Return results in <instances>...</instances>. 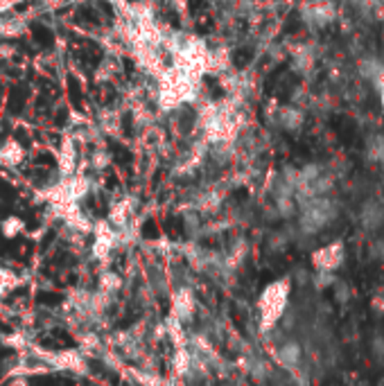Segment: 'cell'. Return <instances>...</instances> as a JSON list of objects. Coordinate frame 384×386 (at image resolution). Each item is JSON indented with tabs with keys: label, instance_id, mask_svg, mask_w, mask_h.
Here are the masks:
<instances>
[{
	"label": "cell",
	"instance_id": "1",
	"mask_svg": "<svg viewBox=\"0 0 384 386\" xmlns=\"http://www.w3.org/2000/svg\"><path fill=\"white\" fill-rule=\"evenodd\" d=\"M290 294H292V280L290 278L274 280L263 290V294H260L258 303H256L258 326H260V332L263 334L276 330L280 326V321L285 319L287 307H290Z\"/></svg>",
	"mask_w": 384,
	"mask_h": 386
},
{
	"label": "cell",
	"instance_id": "2",
	"mask_svg": "<svg viewBox=\"0 0 384 386\" xmlns=\"http://www.w3.org/2000/svg\"><path fill=\"white\" fill-rule=\"evenodd\" d=\"M339 208L337 204L328 197H314L305 199L301 204V217H299V228L303 235H317L324 231L328 224L337 219Z\"/></svg>",
	"mask_w": 384,
	"mask_h": 386
},
{
	"label": "cell",
	"instance_id": "3",
	"mask_svg": "<svg viewBox=\"0 0 384 386\" xmlns=\"http://www.w3.org/2000/svg\"><path fill=\"white\" fill-rule=\"evenodd\" d=\"M197 309H199V303H197V296H194L190 285H185V287H177L175 294H172V298H170V319L183 323V326H188V323L194 321Z\"/></svg>",
	"mask_w": 384,
	"mask_h": 386
},
{
	"label": "cell",
	"instance_id": "4",
	"mask_svg": "<svg viewBox=\"0 0 384 386\" xmlns=\"http://www.w3.org/2000/svg\"><path fill=\"white\" fill-rule=\"evenodd\" d=\"M344 263H346V246L339 240L319 246L317 251L312 253V267H314V271L334 273Z\"/></svg>",
	"mask_w": 384,
	"mask_h": 386
},
{
	"label": "cell",
	"instance_id": "5",
	"mask_svg": "<svg viewBox=\"0 0 384 386\" xmlns=\"http://www.w3.org/2000/svg\"><path fill=\"white\" fill-rule=\"evenodd\" d=\"M271 355H274L278 368L285 373H296L303 366V348L294 339L285 337L278 346L271 348Z\"/></svg>",
	"mask_w": 384,
	"mask_h": 386
},
{
	"label": "cell",
	"instance_id": "6",
	"mask_svg": "<svg viewBox=\"0 0 384 386\" xmlns=\"http://www.w3.org/2000/svg\"><path fill=\"white\" fill-rule=\"evenodd\" d=\"M334 16H337V9H334L332 3H312L303 7V18L309 23V25H317V28H324L328 25Z\"/></svg>",
	"mask_w": 384,
	"mask_h": 386
},
{
	"label": "cell",
	"instance_id": "7",
	"mask_svg": "<svg viewBox=\"0 0 384 386\" xmlns=\"http://www.w3.org/2000/svg\"><path fill=\"white\" fill-rule=\"evenodd\" d=\"M359 221H362V228L366 231H378L384 221V206L378 199H368V202L359 210Z\"/></svg>",
	"mask_w": 384,
	"mask_h": 386
},
{
	"label": "cell",
	"instance_id": "8",
	"mask_svg": "<svg viewBox=\"0 0 384 386\" xmlns=\"http://www.w3.org/2000/svg\"><path fill=\"white\" fill-rule=\"evenodd\" d=\"M50 364L61 368V370H75V373H84L86 370V362L84 357L75 351L70 353H57L55 357H50Z\"/></svg>",
	"mask_w": 384,
	"mask_h": 386
},
{
	"label": "cell",
	"instance_id": "9",
	"mask_svg": "<svg viewBox=\"0 0 384 386\" xmlns=\"http://www.w3.org/2000/svg\"><path fill=\"white\" fill-rule=\"evenodd\" d=\"M280 124L287 131H296L303 124V114H301V111L292 109V106H285L280 111Z\"/></svg>",
	"mask_w": 384,
	"mask_h": 386
},
{
	"label": "cell",
	"instance_id": "10",
	"mask_svg": "<svg viewBox=\"0 0 384 386\" xmlns=\"http://www.w3.org/2000/svg\"><path fill=\"white\" fill-rule=\"evenodd\" d=\"M120 287H122V280H120L118 273L106 271L104 276H102V280H100V292H102L104 296H114Z\"/></svg>",
	"mask_w": 384,
	"mask_h": 386
},
{
	"label": "cell",
	"instance_id": "11",
	"mask_svg": "<svg viewBox=\"0 0 384 386\" xmlns=\"http://www.w3.org/2000/svg\"><path fill=\"white\" fill-rule=\"evenodd\" d=\"M366 156L371 160H375V163H382V160H384V138H382V136H373V138L368 140Z\"/></svg>",
	"mask_w": 384,
	"mask_h": 386
},
{
	"label": "cell",
	"instance_id": "12",
	"mask_svg": "<svg viewBox=\"0 0 384 386\" xmlns=\"http://www.w3.org/2000/svg\"><path fill=\"white\" fill-rule=\"evenodd\" d=\"M332 290H334V298H337L339 303H346L351 298V290H349V285H346L344 280H334Z\"/></svg>",
	"mask_w": 384,
	"mask_h": 386
},
{
	"label": "cell",
	"instance_id": "13",
	"mask_svg": "<svg viewBox=\"0 0 384 386\" xmlns=\"http://www.w3.org/2000/svg\"><path fill=\"white\" fill-rule=\"evenodd\" d=\"M371 353H373V357L378 359V362H384V337H382V334H378V337L373 339V343H371Z\"/></svg>",
	"mask_w": 384,
	"mask_h": 386
},
{
	"label": "cell",
	"instance_id": "14",
	"mask_svg": "<svg viewBox=\"0 0 384 386\" xmlns=\"http://www.w3.org/2000/svg\"><path fill=\"white\" fill-rule=\"evenodd\" d=\"M9 287H14V276L9 271L0 269V296H3Z\"/></svg>",
	"mask_w": 384,
	"mask_h": 386
},
{
	"label": "cell",
	"instance_id": "15",
	"mask_svg": "<svg viewBox=\"0 0 384 386\" xmlns=\"http://www.w3.org/2000/svg\"><path fill=\"white\" fill-rule=\"evenodd\" d=\"M5 156H7V163L14 165L16 160H21V156H23V154H21V149H18L14 143H9V145L5 147V154H3V158H5Z\"/></svg>",
	"mask_w": 384,
	"mask_h": 386
},
{
	"label": "cell",
	"instance_id": "16",
	"mask_svg": "<svg viewBox=\"0 0 384 386\" xmlns=\"http://www.w3.org/2000/svg\"><path fill=\"white\" fill-rule=\"evenodd\" d=\"M3 231H5L7 238H11V235H16L18 231H23V224H21L18 219H7V221H5V226H3Z\"/></svg>",
	"mask_w": 384,
	"mask_h": 386
},
{
	"label": "cell",
	"instance_id": "17",
	"mask_svg": "<svg viewBox=\"0 0 384 386\" xmlns=\"http://www.w3.org/2000/svg\"><path fill=\"white\" fill-rule=\"evenodd\" d=\"M371 255H373L378 263H384V240H378L371 244Z\"/></svg>",
	"mask_w": 384,
	"mask_h": 386
},
{
	"label": "cell",
	"instance_id": "18",
	"mask_svg": "<svg viewBox=\"0 0 384 386\" xmlns=\"http://www.w3.org/2000/svg\"><path fill=\"white\" fill-rule=\"evenodd\" d=\"M373 84H375L378 95H380V104H382V109H384V70L375 75V77H373Z\"/></svg>",
	"mask_w": 384,
	"mask_h": 386
},
{
	"label": "cell",
	"instance_id": "19",
	"mask_svg": "<svg viewBox=\"0 0 384 386\" xmlns=\"http://www.w3.org/2000/svg\"><path fill=\"white\" fill-rule=\"evenodd\" d=\"M373 307L378 309V312H380V309H382V312H384V294H378V296H375V301H373Z\"/></svg>",
	"mask_w": 384,
	"mask_h": 386
},
{
	"label": "cell",
	"instance_id": "20",
	"mask_svg": "<svg viewBox=\"0 0 384 386\" xmlns=\"http://www.w3.org/2000/svg\"><path fill=\"white\" fill-rule=\"evenodd\" d=\"M175 386H185V384H175Z\"/></svg>",
	"mask_w": 384,
	"mask_h": 386
}]
</instances>
